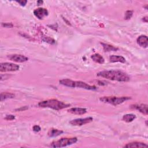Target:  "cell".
Masks as SVG:
<instances>
[{
  "instance_id": "25",
  "label": "cell",
  "mask_w": 148,
  "mask_h": 148,
  "mask_svg": "<svg viewBox=\"0 0 148 148\" xmlns=\"http://www.w3.org/2000/svg\"><path fill=\"white\" fill-rule=\"evenodd\" d=\"M142 20H143V21H145V22L147 23V16H146V17H144L143 18Z\"/></svg>"
},
{
  "instance_id": "21",
  "label": "cell",
  "mask_w": 148,
  "mask_h": 148,
  "mask_svg": "<svg viewBox=\"0 0 148 148\" xmlns=\"http://www.w3.org/2000/svg\"><path fill=\"white\" fill-rule=\"evenodd\" d=\"M2 26L4 27L5 28H12L13 25L12 24V23H2Z\"/></svg>"
},
{
  "instance_id": "23",
  "label": "cell",
  "mask_w": 148,
  "mask_h": 148,
  "mask_svg": "<svg viewBox=\"0 0 148 148\" xmlns=\"http://www.w3.org/2000/svg\"><path fill=\"white\" fill-rule=\"evenodd\" d=\"M17 3H18L21 6H25L27 2V1L26 0H20V1H16Z\"/></svg>"
},
{
  "instance_id": "10",
  "label": "cell",
  "mask_w": 148,
  "mask_h": 148,
  "mask_svg": "<svg viewBox=\"0 0 148 148\" xmlns=\"http://www.w3.org/2000/svg\"><path fill=\"white\" fill-rule=\"evenodd\" d=\"M132 108H134L135 109L138 110L140 113L147 115L148 114V109H147V105L146 104H136V105H132L131 106Z\"/></svg>"
},
{
  "instance_id": "6",
  "label": "cell",
  "mask_w": 148,
  "mask_h": 148,
  "mask_svg": "<svg viewBox=\"0 0 148 148\" xmlns=\"http://www.w3.org/2000/svg\"><path fill=\"white\" fill-rule=\"evenodd\" d=\"M19 65L10 62H2L0 64L1 72L16 71L19 69Z\"/></svg>"
},
{
  "instance_id": "17",
  "label": "cell",
  "mask_w": 148,
  "mask_h": 148,
  "mask_svg": "<svg viewBox=\"0 0 148 148\" xmlns=\"http://www.w3.org/2000/svg\"><path fill=\"white\" fill-rule=\"evenodd\" d=\"M101 44L102 45L103 50L105 52H108V51H117L119 49L116 47H114L112 45H110L109 44H106L103 43H101Z\"/></svg>"
},
{
  "instance_id": "9",
  "label": "cell",
  "mask_w": 148,
  "mask_h": 148,
  "mask_svg": "<svg viewBox=\"0 0 148 148\" xmlns=\"http://www.w3.org/2000/svg\"><path fill=\"white\" fill-rule=\"evenodd\" d=\"M34 14L38 18L41 20L43 19L45 17L47 16L49 14V12L46 9L39 8L34 10Z\"/></svg>"
},
{
  "instance_id": "8",
  "label": "cell",
  "mask_w": 148,
  "mask_h": 148,
  "mask_svg": "<svg viewBox=\"0 0 148 148\" xmlns=\"http://www.w3.org/2000/svg\"><path fill=\"white\" fill-rule=\"evenodd\" d=\"M8 58L13 61L16 62H24L28 61V58L25 56L21 54H12L8 56Z\"/></svg>"
},
{
  "instance_id": "20",
  "label": "cell",
  "mask_w": 148,
  "mask_h": 148,
  "mask_svg": "<svg viewBox=\"0 0 148 148\" xmlns=\"http://www.w3.org/2000/svg\"><path fill=\"white\" fill-rule=\"evenodd\" d=\"M132 13H133V12L132 10H127L125 13V17H124L125 19L126 20L130 19L132 16Z\"/></svg>"
},
{
  "instance_id": "19",
  "label": "cell",
  "mask_w": 148,
  "mask_h": 148,
  "mask_svg": "<svg viewBox=\"0 0 148 148\" xmlns=\"http://www.w3.org/2000/svg\"><path fill=\"white\" fill-rule=\"evenodd\" d=\"M14 97V95L10 92H1V101H3L7 99L13 98Z\"/></svg>"
},
{
  "instance_id": "13",
  "label": "cell",
  "mask_w": 148,
  "mask_h": 148,
  "mask_svg": "<svg viewBox=\"0 0 148 148\" xmlns=\"http://www.w3.org/2000/svg\"><path fill=\"white\" fill-rule=\"evenodd\" d=\"M68 112L75 114H84L87 112V109L82 108H72L68 110Z\"/></svg>"
},
{
  "instance_id": "2",
  "label": "cell",
  "mask_w": 148,
  "mask_h": 148,
  "mask_svg": "<svg viewBox=\"0 0 148 148\" xmlns=\"http://www.w3.org/2000/svg\"><path fill=\"white\" fill-rule=\"evenodd\" d=\"M60 84L69 87H78L88 90H95L97 87L95 86H91L82 81H73L69 79H64L59 81Z\"/></svg>"
},
{
  "instance_id": "12",
  "label": "cell",
  "mask_w": 148,
  "mask_h": 148,
  "mask_svg": "<svg viewBox=\"0 0 148 148\" xmlns=\"http://www.w3.org/2000/svg\"><path fill=\"white\" fill-rule=\"evenodd\" d=\"M147 147V145L144 143L142 142H134L127 143L125 146H124V147H127V148H139V147Z\"/></svg>"
},
{
  "instance_id": "5",
  "label": "cell",
  "mask_w": 148,
  "mask_h": 148,
  "mask_svg": "<svg viewBox=\"0 0 148 148\" xmlns=\"http://www.w3.org/2000/svg\"><path fill=\"white\" fill-rule=\"evenodd\" d=\"M77 141L76 137L73 138H63L58 140L54 141L50 144V146L53 147H62L75 143Z\"/></svg>"
},
{
  "instance_id": "22",
  "label": "cell",
  "mask_w": 148,
  "mask_h": 148,
  "mask_svg": "<svg viewBox=\"0 0 148 148\" xmlns=\"http://www.w3.org/2000/svg\"><path fill=\"white\" fill-rule=\"evenodd\" d=\"M15 119V117L13 115L9 114V115H6V116L5 117V119L7 120H12Z\"/></svg>"
},
{
  "instance_id": "11",
  "label": "cell",
  "mask_w": 148,
  "mask_h": 148,
  "mask_svg": "<svg viewBox=\"0 0 148 148\" xmlns=\"http://www.w3.org/2000/svg\"><path fill=\"white\" fill-rule=\"evenodd\" d=\"M136 42H137V43L139 45H140V46H142L143 47L146 48L147 47L148 38H147V36H146V35H140V36H139L137 38Z\"/></svg>"
},
{
  "instance_id": "1",
  "label": "cell",
  "mask_w": 148,
  "mask_h": 148,
  "mask_svg": "<svg viewBox=\"0 0 148 148\" xmlns=\"http://www.w3.org/2000/svg\"><path fill=\"white\" fill-rule=\"evenodd\" d=\"M97 76L114 81L128 82L130 76L125 72L119 70H110L101 71L97 73Z\"/></svg>"
},
{
  "instance_id": "15",
  "label": "cell",
  "mask_w": 148,
  "mask_h": 148,
  "mask_svg": "<svg viewBox=\"0 0 148 148\" xmlns=\"http://www.w3.org/2000/svg\"><path fill=\"white\" fill-rule=\"evenodd\" d=\"M109 61L111 62H121V63H125V59L123 56H115L112 55L109 57Z\"/></svg>"
},
{
  "instance_id": "26",
  "label": "cell",
  "mask_w": 148,
  "mask_h": 148,
  "mask_svg": "<svg viewBox=\"0 0 148 148\" xmlns=\"http://www.w3.org/2000/svg\"><path fill=\"white\" fill-rule=\"evenodd\" d=\"M37 3H38V5H41V4L43 3V1H38L37 2Z\"/></svg>"
},
{
  "instance_id": "24",
  "label": "cell",
  "mask_w": 148,
  "mask_h": 148,
  "mask_svg": "<svg viewBox=\"0 0 148 148\" xmlns=\"http://www.w3.org/2000/svg\"><path fill=\"white\" fill-rule=\"evenodd\" d=\"M32 129H33V131H35V132H39V131H40V127L39 125H34Z\"/></svg>"
},
{
  "instance_id": "3",
  "label": "cell",
  "mask_w": 148,
  "mask_h": 148,
  "mask_svg": "<svg viewBox=\"0 0 148 148\" xmlns=\"http://www.w3.org/2000/svg\"><path fill=\"white\" fill-rule=\"evenodd\" d=\"M38 106L41 108H49L54 110H59L69 107L70 105L58 101L57 99H53L41 101L38 103Z\"/></svg>"
},
{
  "instance_id": "18",
  "label": "cell",
  "mask_w": 148,
  "mask_h": 148,
  "mask_svg": "<svg viewBox=\"0 0 148 148\" xmlns=\"http://www.w3.org/2000/svg\"><path fill=\"white\" fill-rule=\"evenodd\" d=\"M136 118V116L133 114H126L123 116V120L127 123H130L134 120Z\"/></svg>"
},
{
  "instance_id": "16",
  "label": "cell",
  "mask_w": 148,
  "mask_h": 148,
  "mask_svg": "<svg viewBox=\"0 0 148 148\" xmlns=\"http://www.w3.org/2000/svg\"><path fill=\"white\" fill-rule=\"evenodd\" d=\"M63 132L62 131L58 130V129H55V128H51L49 131L47 135L49 137H55L60 135Z\"/></svg>"
},
{
  "instance_id": "4",
  "label": "cell",
  "mask_w": 148,
  "mask_h": 148,
  "mask_svg": "<svg viewBox=\"0 0 148 148\" xmlns=\"http://www.w3.org/2000/svg\"><path fill=\"white\" fill-rule=\"evenodd\" d=\"M131 98L130 97H114V96H108V97H103L99 98V100L101 102L104 103H108L114 106H116L120 103H123L124 102L130 99Z\"/></svg>"
},
{
  "instance_id": "14",
  "label": "cell",
  "mask_w": 148,
  "mask_h": 148,
  "mask_svg": "<svg viewBox=\"0 0 148 148\" xmlns=\"http://www.w3.org/2000/svg\"><path fill=\"white\" fill-rule=\"evenodd\" d=\"M91 58L95 62L98 63V64H103L105 62V59L103 57L100 55L98 53H95L91 56Z\"/></svg>"
},
{
  "instance_id": "7",
  "label": "cell",
  "mask_w": 148,
  "mask_h": 148,
  "mask_svg": "<svg viewBox=\"0 0 148 148\" xmlns=\"http://www.w3.org/2000/svg\"><path fill=\"white\" fill-rule=\"evenodd\" d=\"M93 120L92 117H88L86 118H80V119H76L71 120L69 123L75 126H81L84 124L89 123L91 122Z\"/></svg>"
}]
</instances>
